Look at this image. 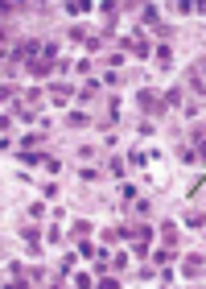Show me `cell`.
<instances>
[{"mask_svg":"<svg viewBox=\"0 0 206 289\" xmlns=\"http://www.w3.org/2000/svg\"><path fill=\"white\" fill-rule=\"evenodd\" d=\"M120 45H124V50H128V54H136V58H148V41L140 38V33H136V38H124Z\"/></svg>","mask_w":206,"mask_h":289,"instance_id":"7a4b0ae2","label":"cell"},{"mask_svg":"<svg viewBox=\"0 0 206 289\" xmlns=\"http://www.w3.org/2000/svg\"><path fill=\"white\" fill-rule=\"evenodd\" d=\"M87 50H91V54H99V50H103V38H99V33H95V38H87Z\"/></svg>","mask_w":206,"mask_h":289,"instance_id":"7c38bea8","label":"cell"},{"mask_svg":"<svg viewBox=\"0 0 206 289\" xmlns=\"http://www.w3.org/2000/svg\"><path fill=\"white\" fill-rule=\"evenodd\" d=\"M29 71L37 75V79H45V75H50V58H37V62H29Z\"/></svg>","mask_w":206,"mask_h":289,"instance_id":"5b68a950","label":"cell"},{"mask_svg":"<svg viewBox=\"0 0 206 289\" xmlns=\"http://www.w3.org/2000/svg\"><path fill=\"white\" fill-rule=\"evenodd\" d=\"M140 108H144L148 116H165V108H169V103H165V99H157L153 91H140Z\"/></svg>","mask_w":206,"mask_h":289,"instance_id":"6da1fadb","label":"cell"},{"mask_svg":"<svg viewBox=\"0 0 206 289\" xmlns=\"http://www.w3.org/2000/svg\"><path fill=\"white\" fill-rule=\"evenodd\" d=\"M140 21H144V25H161V8H157V4H144L140 8Z\"/></svg>","mask_w":206,"mask_h":289,"instance_id":"3957f363","label":"cell"},{"mask_svg":"<svg viewBox=\"0 0 206 289\" xmlns=\"http://www.w3.org/2000/svg\"><path fill=\"white\" fill-rule=\"evenodd\" d=\"M50 95H54V103H66V99H70V87H66V83H54Z\"/></svg>","mask_w":206,"mask_h":289,"instance_id":"277c9868","label":"cell"},{"mask_svg":"<svg viewBox=\"0 0 206 289\" xmlns=\"http://www.w3.org/2000/svg\"><path fill=\"white\" fill-rule=\"evenodd\" d=\"M157 58H161V66L173 62V54H169V45H157Z\"/></svg>","mask_w":206,"mask_h":289,"instance_id":"30bf717a","label":"cell"},{"mask_svg":"<svg viewBox=\"0 0 206 289\" xmlns=\"http://www.w3.org/2000/svg\"><path fill=\"white\" fill-rule=\"evenodd\" d=\"M173 252H177V248H157L153 256H157V264H169V260H173Z\"/></svg>","mask_w":206,"mask_h":289,"instance_id":"ba28073f","label":"cell"},{"mask_svg":"<svg viewBox=\"0 0 206 289\" xmlns=\"http://www.w3.org/2000/svg\"><path fill=\"white\" fill-rule=\"evenodd\" d=\"M194 145H198V153L206 157V136H198V141H194Z\"/></svg>","mask_w":206,"mask_h":289,"instance_id":"4fadbf2b","label":"cell"},{"mask_svg":"<svg viewBox=\"0 0 206 289\" xmlns=\"http://www.w3.org/2000/svg\"><path fill=\"white\" fill-rule=\"evenodd\" d=\"M161 236L169 240V244H177V227H173V223H161Z\"/></svg>","mask_w":206,"mask_h":289,"instance_id":"9c48e42d","label":"cell"},{"mask_svg":"<svg viewBox=\"0 0 206 289\" xmlns=\"http://www.w3.org/2000/svg\"><path fill=\"white\" fill-rule=\"evenodd\" d=\"M186 273H190V277H202V256H190V260H186Z\"/></svg>","mask_w":206,"mask_h":289,"instance_id":"8992f818","label":"cell"},{"mask_svg":"<svg viewBox=\"0 0 206 289\" xmlns=\"http://www.w3.org/2000/svg\"><path fill=\"white\" fill-rule=\"evenodd\" d=\"M91 124V116H83V112H70V128H87Z\"/></svg>","mask_w":206,"mask_h":289,"instance_id":"52a82bcc","label":"cell"},{"mask_svg":"<svg viewBox=\"0 0 206 289\" xmlns=\"http://www.w3.org/2000/svg\"><path fill=\"white\" fill-rule=\"evenodd\" d=\"M41 165L50 169V173H58V169H62V165H58V157H45V153H41Z\"/></svg>","mask_w":206,"mask_h":289,"instance_id":"8fae6325","label":"cell"}]
</instances>
